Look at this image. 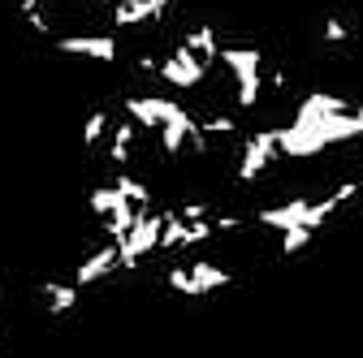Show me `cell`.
<instances>
[{"instance_id":"1","label":"cell","mask_w":363,"mask_h":358,"mask_svg":"<svg viewBox=\"0 0 363 358\" xmlns=\"http://www.w3.org/2000/svg\"><path fill=\"white\" fill-rule=\"evenodd\" d=\"M363 139V104L342 100L333 91H311L290 125H277V151L281 160H315L329 147Z\"/></svg>"},{"instance_id":"2","label":"cell","mask_w":363,"mask_h":358,"mask_svg":"<svg viewBox=\"0 0 363 358\" xmlns=\"http://www.w3.org/2000/svg\"><path fill=\"white\" fill-rule=\"evenodd\" d=\"M220 69L234 78L238 108H255L264 96V52L251 43H220Z\"/></svg>"},{"instance_id":"3","label":"cell","mask_w":363,"mask_h":358,"mask_svg":"<svg viewBox=\"0 0 363 358\" xmlns=\"http://www.w3.org/2000/svg\"><path fill=\"white\" fill-rule=\"evenodd\" d=\"M164 285L182 298H203V294H216L225 285H234V272L225 263H212V259H195V263H173L164 272Z\"/></svg>"},{"instance_id":"4","label":"cell","mask_w":363,"mask_h":358,"mask_svg":"<svg viewBox=\"0 0 363 358\" xmlns=\"http://www.w3.org/2000/svg\"><path fill=\"white\" fill-rule=\"evenodd\" d=\"M272 164H281V151H277V125H272V129H255V134H242V143H238V160H234V177H238V186L259 182V177H264Z\"/></svg>"},{"instance_id":"5","label":"cell","mask_w":363,"mask_h":358,"mask_svg":"<svg viewBox=\"0 0 363 358\" xmlns=\"http://www.w3.org/2000/svg\"><path fill=\"white\" fill-rule=\"evenodd\" d=\"M156 78L160 82H169L173 91H195V86H203V78H208V69L182 48V39L173 43V48L160 57V69H156Z\"/></svg>"},{"instance_id":"6","label":"cell","mask_w":363,"mask_h":358,"mask_svg":"<svg viewBox=\"0 0 363 358\" xmlns=\"http://www.w3.org/2000/svg\"><path fill=\"white\" fill-rule=\"evenodd\" d=\"M52 48L61 57H82V61H96V65H113L121 57L117 35H69V39H57Z\"/></svg>"},{"instance_id":"7","label":"cell","mask_w":363,"mask_h":358,"mask_svg":"<svg viewBox=\"0 0 363 358\" xmlns=\"http://www.w3.org/2000/svg\"><path fill=\"white\" fill-rule=\"evenodd\" d=\"M113 272H121V246L117 242H104V246H96L78 267H74V285L78 289H91V285H100V281H108Z\"/></svg>"},{"instance_id":"8","label":"cell","mask_w":363,"mask_h":358,"mask_svg":"<svg viewBox=\"0 0 363 358\" xmlns=\"http://www.w3.org/2000/svg\"><path fill=\"white\" fill-rule=\"evenodd\" d=\"M39 298H43V311H48V316H69L78 306V298H82V289L74 281H43Z\"/></svg>"},{"instance_id":"9","label":"cell","mask_w":363,"mask_h":358,"mask_svg":"<svg viewBox=\"0 0 363 358\" xmlns=\"http://www.w3.org/2000/svg\"><path fill=\"white\" fill-rule=\"evenodd\" d=\"M315 242V229H307V225H294V229H286L281 233V242H277V250L290 259V255H298V250H307Z\"/></svg>"},{"instance_id":"10","label":"cell","mask_w":363,"mask_h":358,"mask_svg":"<svg viewBox=\"0 0 363 358\" xmlns=\"http://www.w3.org/2000/svg\"><path fill=\"white\" fill-rule=\"evenodd\" d=\"M320 39H325V43H346V39H350V26H346V18L329 13V18H325V30H320Z\"/></svg>"},{"instance_id":"11","label":"cell","mask_w":363,"mask_h":358,"mask_svg":"<svg viewBox=\"0 0 363 358\" xmlns=\"http://www.w3.org/2000/svg\"><path fill=\"white\" fill-rule=\"evenodd\" d=\"M354 203H359V207H363V182H359V195H354Z\"/></svg>"}]
</instances>
